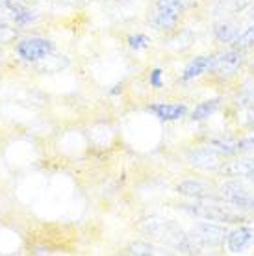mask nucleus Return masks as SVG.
Returning a JSON list of instances; mask_svg holds the SVG:
<instances>
[{"label":"nucleus","mask_w":254,"mask_h":256,"mask_svg":"<svg viewBox=\"0 0 254 256\" xmlns=\"http://www.w3.org/2000/svg\"><path fill=\"white\" fill-rule=\"evenodd\" d=\"M15 52L22 62H41L54 52V43L44 38H26L17 43Z\"/></svg>","instance_id":"obj_1"},{"label":"nucleus","mask_w":254,"mask_h":256,"mask_svg":"<svg viewBox=\"0 0 254 256\" xmlns=\"http://www.w3.org/2000/svg\"><path fill=\"white\" fill-rule=\"evenodd\" d=\"M180 15H182L180 0H158L152 17H150V24L158 30H169L176 24Z\"/></svg>","instance_id":"obj_2"},{"label":"nucleus","mask_w":254,"mask_h":256,"mask_svg":"<svg viewBox=\"0 0 254 256\" xmlns=\"http://www.w3.org/2000/svg\"><path fill=\"white\" fill-rule=\"evenodd\" d=\"M252 244H254V230L252 228H248V226H240V228H236L234 232H230L228 240H226L228 252H232V254L245 252Z\"/></svg>","instance_id":"obj_3"},{"label":"nucleus","mask_w":254,"mask_h":256,"mask_svg":"<svg viewBox=\"0 0 254 256\" xmlns=\"http://www.w3.org/2000/svg\"><path fill=\"white\" fill-rule=\"evenodd\" d=\"M150 112L154 116L162 119V121H178L186 116V106L184 104H166V102H160V104H152L150 106Z\"/></svg>","instance_id":"obj_4"},{"label":"nucleus","mask_w":254,"mask_h":256,"mask_svg":"<svg viewBox=\"0 0 254 256\" xmlns=\"http://www.w3.org/2000/svg\"><path fill=\"white\" fill-rule=\"evenodd\" d=\"M214 62H216V58H208V56H198V58H195L186 67L182 80H193V78L200 76L202 72H206L208 69L214 67Z\"/></svg>","instance_id":"obj_5"},{"label":"nucleus","mask_w":254,"mask_h":256,"mask_svg":"<svg viewBox=\"0 0 254 256\" xmlns=\"http://www.w3.org/2000/svg\"><path fill=\"white\" fill-rule=\"evenodd\" d=\"M240 64H242V56L238 52H226L222 58H216L214 67L221 72H234Z\"/></svg>","instance_id":"obj_6"},{"label":"nucleus","mask_w":254,"mask_h":256,"mask_svg":"<svg viewBox=\"0 0 254 256\" xmlns=\"http://www.w3.org/2000/svg\"><path fill=\"white\" fill-rule=\"evenodd\" d=\"M217 108H219V100H206V102H200L197 108L193 110V121H202L206 117H210Z\"/></svg>","instance_id":"obj_7"},{"label":"nucleus","mask_w":254,"mask_h":256,"mask_svg":"<svg viewBox=\"0 0 254 256\" xmlns=\"http://www.w3.org/2000/svg\"><path fill=\"white\" fill-rule=\"evenodd\" d=\"M178 192L184 193V195H193V197H204V195H208V188L204 186L202 182H184V184H180L178 186Z\"/></svg>","instance_id":"obj_8"},{"label":"nucleus","mask_w":254,"mask_h":256,"mask_svg":"<svg viewBox=\"0 0 254 256\" xmlns=\"http://www.w3.org/2000/svg\"><path fill=\"white\" fill-rule=\"evenodd\" d=\"M12 10H13V17L17 20V24H20V26H28L36 19V15H34L32 10H28V8H24V6H15V4H13Z\"/></svg>","instance_id":"obj_9"},{"label":"nucleus","mask_w":254,"mask_h":256,"mask_svg":"<svg viewBox=\"0 0 254 256\" xmlns=\"http://www.w3.org/2000/svg\"><path fill=\"white\" fill-rule=\"evenodd\" d=\"M148 43H150V39L146 38V36H143V34L132 36V38L128 39V45L132 46V48H136V50H140V48H145Z\"/></svg>","instance_id":"obj_10"},{"label":"nucleus","mask_w":254,"mask_h":256,"mask_svg":"<svg viewBox=\"0 0 254 256\" xmlns=\"http://www.w3.org/2000/svg\"><path fill=\"white\" fill-rule=\"evenodd\" d=\"M162 69H154L152 72H150V78H148V82H150V86H152L154 90H160L162 88Z\"/></svg>","instance_id":"obj_11"},{"label":"nucleus","mask_w":254,"mask_h":256,"mask_svg":"<svg viewBox=\"0 0 254 256\" xmlns=\"http://www.w3.org/2000/svg\"><path fill=\"white\" fill-rule=\"evenodd\" d=\"M130 252H132V254H152V247L136 244V245H132V247H130Z\"/></svg>","instance_id":"obj_12"},{"label":"nucleus","mask_w":254,"mask_h":256,"mask_svg":"<svg viewBox=\"0 0 254 256\" xmlns=\"http://www.w3.org/2000/svg\"><path fill=\"white\" fill-rule=\"evenodd\" d=\"M238 43H240V45H250V43H254V26L238 39Z\"/></svg>","instance_id":"obj_13"},{"label":"nucleus","mask_w":254,"mask_h":256,"mask_svg":"<svg viewBox=\"0 0 254 256\" xmlns=\"http://www.w3.org/2000/svg\"><path fill=\"white\" fill-rule=\"evenodd\" d=\"M15 2L13 0H0V6H4V8H12Z\"/></svg>","instance_id":"obj_14"}]
</instances>
